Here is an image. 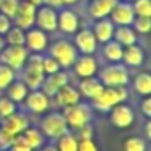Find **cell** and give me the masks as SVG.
<instances>
[{"instance_id":"obj_25","label":"cell","mask_w":151,"mask_h":151,"mask_svg":"<svg viewBox=\"0 0 151 151\" xmlns=\"http://www.w3.org/2000/svg\"><path fill=\"white\" fill-rule=\"evenodd\" d=\"M5 91H7V98H10L15 104H18V102H23L26 99L28 93H29V88L21 80H13Z\"/></svg>"},{"instance_id":"obj_17","label":"cell","mask_w":151,"mask_h":151,"mask_svg":"<svg viewBox=\"0 0 151 151\" xmlns=\"http://www.w3.org/2000/svg\"><path fill=\"white\" fill-rule=\"evenodd\" d=\"M68 81H70L68 73L63 72V70H59V72L52 73V75L44 76V81H42V85H41V91L46 93V94L52 99L54 94H55L62 86H65Z\"/></svg>"},{"instance_id":"obj_49","label":"cell","mask_w":151,"mask_h":151,"mask_svg":"<svg viewBox=\"0 0 151 151\" xmlns=\"http://www.w3.org/2000/svg\"><path fill=\"white\" fill-rule=\"evenodd\" d=\"M4 47H5V41H4V37L0 36V50L4 49Z\"/></svg>"},{"instance_id":"obj_48","label":"cell","mask_w":151,"mask_h":151,"mask_svg":"<svg viewBox=\"0 0 151 151\" xmlns=\"http://www.w3.org/2000/svg\"><path fill=\"white\" fill-rule=\"evenodd\" d=\"M75 4H78V0H62V5H65V7H70V5Z\"/></svg>"},{"instance_id":"obj_6","label":"cell","mask_w":151,"mask_h":151,"mask_svg":"<svg viewBox=\"0 0 151 151\" xmlns=\"http://www.w3.org/2000/svg\"><path fill=\"white\" fill-rule=\"evenodd\" d=\"M41 133L44 135V138H49V140L55 141L62 137L63 133L70 130L68 125L65 122L62 112H49L42 117L41 120Z\"/></svg>"},{"instance_id":"obj_21","label":"cell","mask_w":151,"mask_h":151,"mask_svg":"<svg viewBox=\"0 0 151 151\" xmlns=\"http://www.w3.org/2000/svg\"><path fill=\"white\" fill-rule=\"evenodd\" d=\"M119 0H91L88 7V15L93 20H101V18H109L112 8L115 7Z\"/></svg>"},{"instance_id":"obj_43","label":"cell","mask_w":151,"mask_h":151,"mask_svg":"<svg viewBox=\"0 0 151 151\" xmlns=\"http://www.w3.org/2000/svg\"><path fill=\"white\" fill-rule=\"evenodd\" d=\"M140 111L143 112V115L146 119L151 117V99H150V96H145V99L140 104Z\"/></svg>"},{"instance_id":"obj_1","label":"cell","mask_w":151,"mask_h":151,"mask_svg":"<svg viewBox=\"0 0 151 151\" xmlns=\"http://www.w3.org/2000/svg\"><path fill=\"white\" fill-rule=\"evenodd\" d=\"M127 98H128L127 86H114V88L104 86L102 91L91 101V107L99 112H109L114 106L125 102Z\"/></svg>"},{"instance_id":"obj_31","label":"cell","mask_w":151,"mask_h":151,"mask_svg":"<svg viewBox=\"0 0 151 151\" xmlns=\"http://www.w3.org/2000/svg\"><path fill=\"white\" fill-rule=\"evenodd\" d=\"M122 150L124 151H148V143H146L145 138L132 135V137H128L124 140Z\"/></svg>"},{"instance_id":"obj_15","label":"cell","mask_w":151,"mask_h":151,"mask_svg":"<svg viewBox=\"0 0 151 151\" xmlns=\"http://www.w3.org/2000/svg\"><path fill=\"white\" fill-rule=\"evenodd\" d=\"M73 46L76 47V50L80 54L93 55L98 50V41H96L93 31L85 28V29H78L75 33V42H73Z\"/></svg>"},{"instance_id":"obj_28","label":"cell","mask_w":151,"mask_h":151,"mask_svg":"<svg viewBox=\"0 0 151 151\" xmlns=\"http://www.w3.org/2000/svg\"><path fill=\"white\" fill-rule=\"evenodd\" d=\"M133 89L140 96H150L151 94V75L148 72H141L133 80Z\"/></svg>"},{"instance_id":"obj_23","label":"cell","mask_w":151,"mask_h":151,"mask_svg":"<svg viewBox=\"0 0 151 151\" xmlns=\"http://www.w3.org/2000/svg\"><path fill=\"white\" fill-rule=\"evenodd\" d=\"M102 83L99 81L98 76H88V78H81L78 83V91L81 96H85V98L88 99H94L96 96L99 94V93L102 91Z\"/></svg>"},{"instance_id":"obj_24","label":"cell","mask_w":151,"mask_h":151,"mask_svg":"<svg viewBox=\"0 0 151 151\" xmlns=\"http://www.w3.org/2000/svg\"><path fill=\"white\" fill-rule=\"evenodd\" d=\"M112 39L117 41L120 46L127 47V46H132V44H137L138 34L135 33V29L132 26H115Z\"/></svg>"},{"instance_id":"obj_11","label":"cell","mask_w":151,"mask_h":151,"mask_svg":"<svg viewBox=\"0 0 151 151\" xmlns=\"http://www.w3.org/2000/svg\"><path fill=\"white\" fill-rule=\"evenodd\" d=\"M109 20L115 26H132V23L135 20V12L132 8V4L119 0L115 4V7L112 8L111 15H109Z\"/></svg>"},{"instance_id":"obj_8","label":"cell","mask_w":151,"mask_h":151,"mask_svg":"<svg viewBox=\"0 0 151 151\" xmlns=\"http://www.w3.org/2000/svg\"><path fill=\"white\" fill-rule=\"evenodd\" d=\"M109 120L117 128H128L135 122V112L127 102H120L109 111Z\"/></svg>"},{"instance_id":"obj_41","label":"cell","mask_w":151,"mask_h":151,"mask_svg":"<svg viewBox=\"0 0 151 151\" xmlns=\"http://www.w3.org/2000/svg\"><path fill=\"white\" fill-rule=\"evenodd\" d=\"M15 137H12V135L5 133L2 128H0V150H10L12 143H13Z\"/></svg>"},{"instance_id":"obj_51","label":"cell","mask_w":151,"mask_h":151,"mask_svg":"<svg viewBox=\"0 0 151 151\" xmlns=\"http://www.w3.org/2000/svg\"><path fill=\"white\" fill-rule=\"evenodd\" d=\"M0 4H2V0H0Z\"/></svg>"},{"instance_id":"obj_40","label":"cell","mask_w":151,"mask_h":151,"mask_svg":"<svg viewBox=\"0 0 151 151\" xmlns=\"http://www.w3.org/2000/svg\"><path fill=\"white\" fill-rule=\"evenodd\" d=\"M78 151H99V150L94 140L88 138V140H78Z\"/></svg>"},{"instance_id":"obj_22","label":"cell","mask_w":151,"mask_h":151,"mask_svg":"<svg viewBox=\"0 0 151 151\" xmlns=\"http://www.w3.org/2000/svg\"><path fill=\"white\" fill-rule=\"evenodd\" d=\"M145 62V49L138 44L124 47L122 54V63L125 67H141Z\"/></svg>"},{"instance_id":"obj_27","label":"cell","mask_w":151,"mask_h":151,"mask_svg":"<svg viewBox=\"0 0 151 151\" xmlns=\"http://www.w3.org/2000/svg\"><path fill=\"white\" fill-rule=\"evenodd\" d=\"M104 57L109 60L111 63L114 62H122V54H124V46L117 42V41L111 39L109 42L104 44V49H102Z\"/></svg>"},{"instance_id":"obj_18","label":"cell","mask_w":151,"mask_h":151,"mask_svg":"<svg viewBox=\"0 0 151 151\" xmlns=\"http://www.w3.org/2000/svg\"><path fill=\"white\" fill-rule=\"evenodd\" d=\"M73 70H75L78 78H88V76H94L98 73V62L93 55H85V54H78L75 63H73Z\"/></svg>"},{"instance_id":"obj_44","label":"cell","mask_w":151,"mask_h":151,"mask_svg":"<svg viewBox=\"0 0 151 151\" xmlns=\"http://www.w3.org/2000/svg\"><path fill=\"white\" fill-rule=\"evenodd\" d=\"M46 5H49V7H52V8H62L63 5H62V0H46Z\"/></svg>"},{"instance_id":"obj_19","label":"cell","mask_w":151,"mask_h":151,"mask_svg":"<svg viewBox=\"0 0 151 151\" xmlns=\"http://www.w3.org/2000/svg\"><path fill=\"white\" fill-rule=\"evenodd\" d=\"M54 99H55L57 106L65 109V107H70V106H73V104L81 101V94H80L78 88H75V86H72L70 83H67L65 86H62V88L54 94Z\"/></svg>"},{"instance_id":"obj_47","label":"cell","mask_w":151,"mask_h":151,"mask_svg":"<svg viewBox=\"0 0 151 151\" xmlns=\"http://www.w3.org/2000/svg\"><path fill=\"white\" fill-rule=\"evenodd\" d=\"M145 132H146V138H151V122H146V127H145Z\"/></svg>"},{"instance_id":"obj_37","label":"cell","mask_w":151,"mask_h":151,"mask_svg":"<svg viewBox=\"0 0 151 151\" xmlns=\"http://www.w3.org/2000/svg\"><path fill=\"white\" fill-rule=\"evenodd\" d=\"M59 70H62V68H60V65L57 63V60L54 59L52 55H42V72H44V75H52V73L59 72Z\"/></svg>"},{"instance_id":"obj_42","label":"cell","mask_w":151,"mask_h":151,"mask_svg":"<svg viewBox=\"0 0 151 151\" xmlns=\"http://www.w3.org/2000/svg\"><path fill=\"white\" fill-rule=\"evenodd\" d=\"M12 26V20L8 17H5L4 13H0V36H5L8 29Z\"/></svg>"},{"instance_id":"obj_38","label":"cell","mask_w":151,"mask_h":151,"mask_svg":"<svg viewBox=\"0 0 151 151\" xmlns=\"http://www.w3.org/2000/svg\"><path fill=\"white\" fill-rule=\"evenodd\" d=\"M93 135H94V130H93L91 124H86V125H83L81 128L75 130L76 140H88V138H93Z\"/></svg>"},{"instance_id":"obj_36","label":"cell","mask_w":151,"mask_h":151,"mask_svg":"<svg viewBox=\"0 0 151 151\" xmlns=\"http://www.w3.org/2000/svg\"><path fill=\"white\" fill-rule=\"evenodd\" d=\"M15 112H17V104L7 96H0V119H5Z\"/></svg>"},{"instance_id":"obj_29","label":"cell","mask_w":151,"mask_h":151,"mask_svg":"<svg viewBox=\"0 0 151 151\" xmlns=\"http://www.w3.org/2000/svg\"><path fill=\"white\" fill-rule=\"evenodd\" d=\"M5 44L7 46H24L26 41V31L18 26H10V29L5 33Z\"/></svg>"},{"instance_id":"obj_32","label":"cell","mask_w":151,"mask_h":151,"mask_svg":"<svg viewBox=\"0 0 151 151\" xmlns=\"http://www.w3.org/2000/svg\"><path fill=\"white\" fill-rule=\"evenodd\" d=\"M13 80H17V72L0 62V91H5Z\"/></svg>"},{"instance_id":"obj_50","label":"cell","mask_w":151,"mask_h":151,"mask_svg":"<svg viewBox=\"0 0 151 151\" xmlns=\"http://www.w3.org/2000/svg\"><path fill=\"white\" fill-rule=\"evenodd\" d=\"M0 151H10V150H0Z\"/></svg>"},{"instance_id":"obj_2","label":"cell","mask_w":151,"mask_h":151,"mask_svg":"<svg viewBox=\"0 0 151 151\" xmlns=\"http://www.w3.org/2000/svg\"><path fill=\"white\" fill-rule=\"evenodd\" d=\"M98 75H99L98 78L102 83V86H109V88H114V86H127L130 83L128 68L122 62H114V63H109V65L102 67Z\"/></svg>"},{"instance_id":"obj_12","label":"cell","mask_w":151,"mask_h":151,"mask_svg":"<svg viewBox=\"0 0 151 151\" xmlns=\"http://www.w3.org/2000/svg\"><path fill=\"white\" fill-rule=\"evenodd\" d=\"M26 127H29V122H28V117L23 112H15V114L8 115L5 119H0V128L12 137L21 135Z\"/></svg>"},{"instance_id":"obj_9","label":"cell","mask_w":151,"mask_h":151,"mask_svg":"<svg viewBox=\"0 0 151 151\" xmlns=\"http://www.w3.org/2000/svg\"><path fill=\"white\" fill-rule=\"evenodd\" d=\"M36 28L42 29L44 33H55L57 31V10L49 5H41L36 8Z\"/></svg>"},{"instance_id":"obj_10","label":"cell","mask_w":151,"mask_h":151,"mask_svg":"<svg viewBox=\"0 0 151 151\" xmlns=\"http://www.w3.org/2000/svg\"><path fill=\"white\" fill-rule=\"evenodd\" d=\"M23 102H24L28 111L36 114V115L46 114L50 107V98L46 93L41 91V89H31Z\"/></svg>"},{"instance_id":"obj_35","label":"cell","mask_w":151,"mask_h":151,"mask_svg":"<svg viewBox=\"0 0 151 151\" xmlns=\"http://www.w3.org/2000/svg\"><path fill=\"white\" fill-rule=\"evenodd\" d=\"M132 28L135 29L137 34H148L151 31V18L146 17H135Z\"/></svg>"},{"instance_id":"obj_39","label":"cell","mask_w":151,"mask_h":151,"mask_svg":"<svg viewBox=\"0 0 151 151\" xmlns=\"http://www.w3.org/2000/svg\"><path fill=\"white\" fill-rule=\"evenodd\" d=\"M10 151H33V150L24 143V140L21 138V135H18V137H15L13 143H12Z\"/></svg>"},{"instance_id":"obj_3","label":"cell","mask_w":151,"mask_h":151,"mask_svg":"<svg viewBox=\"0 0 151 151\" xmlns=\"http://www.w3.org/2000/svg\"><path fill=\"white\" fill-rule=\"evenodd\" d=\"M21 81L31 89H41V85L44 81V72H42V55L41 54H29L28 60L23 68Z\"/></svg>"},{"instance_id":"obj_4","label":"cell","mask_w":151,"mask_h":151,"mask_svg":"<svg viewBox=\"0 0 151 151\" xmlns=\"http://www.w3.org/2000/svg\"><path fill=\"white\" fill-rule=\"evenodd\" d=\"M63 117H65V122L68 125V128H72L73 132L81 128L83 125L91 124L93 119V107L91 104H85V102H76V104L70 106V107L63 109Z\"/></svg>"},{"instance_id":"obj_13","label":"cell","mask_w":151,"mask_h":151,"mask_svg":"<svg viewBox=\"0 0 151 151\" xmlns=\"http://www.w3.org/2000/svg\"><path fill=\"white\" fill-rule=\"evenodd\" d=\"M34 20H36V7L33 4H29L28 0H21L20 7H18V12L13 18L15 26L28 31L34 26Z\"/></svg>"},{"instance_id":"obj_7","label":"cell","mask_w":151,"mask_h":151,"mask_svg":"<svg viewBox=\"0 0 151 151\" xmlns=\"http://www.w3.org/2000/svg\"><path fill=\"white\" fill-rule=\"evenodd\" d=\"M28 55H29V50L24 46H5L0 50V62L17 72L24 67Z\"/></svg>"},{"instance_id":"obj_45","label":"cell","mask_w":151,"mask_h":151,"mask_svg":"<svg viewBox=\"0 0 151 151\" xmlns=\"http://www.w3.org/2000/svg\"><path fill=\"white\" fill-rule=\"evenodd\" d=\"M39 150L41 151H57V146L55 145H42Z\"/></svg>"},{"instance_id":"obj_14","label":"cell","mask_w":151,"mask_h":151,"mask_svg":"<svg viewBox=\"0 0 151 151\" xmlns=\"http://www.w3.org/2000/svg\"><path fill=\"white\" fill-rule=\"evenodd\" d=\"M49 46V37L47 33H44L42 29L33 26L31 29L26 31V41H24V47H26L29 52L34 54H41L47 49Z\"/></svg>"},{"instance_id":"obj_5","label":"cell","mask_w":151,"mask_h":151,"mask_svg":"<svg viewBox=\"0 0 151 151\" xmlns=\"http://www.w3.org/2000/svg\"><path fill=\"white\" fill-rule=\"evenodd\" d=\"M49 55H52L57 60L60 68L67 70V68H72L73 67L76 57H78V50L73 46V42H70L68 39H59L50 44Z\"/></svg>"},{"instance_id":"obj_30","label":"cell","mask_w":151,"mask_h":151,"mask_svg":"<svg viewBox=\"0 0 151 151\" xmlns=\"http://www.w3.org/2000/svg\"><path fill=\"white\" fill-rule=\"evenodd\" d=\"M57 141V151H78V140H76L75 133H72V132H67V133H63L62 137L59 138Z\"/></svg>"},{"instance_id":"obj_34","label":"cell","mask_w":151,"mask_h":151,"mask_svg":"<svg viewBox=\"0 0 151 151\" xmlns=\"http://www.w3.org/2000/svg\"><path fill=\"white\" fill-rule=\"evenodd\" d=\"M132 8L135 12V17L151 18V2L150 0H133Z\"/></svg>"},{"instance_id":"obj_16","label":"cell","mask_w":151,"mask_h":151,"mask_svg":"<svg viewBox=\"0 0 151 151\" xmlns=\"http://www.w3.org/2000/svg\"><path fill=\"white\" fill-rule=\"evenodd\" d=\"M57 29L65 34H75L80 29V18L70 8H62L57 12Z\"/></svg>"},{"instance_id":"obj_26","label":"cell","mask_w":151,"mask_h":151,"mask_svg":"<svg viewBox=\"0 0 151 151\" xmlns=\"http://www.w3.org/2000/svg\"><path fill=\"white\" fill-rule=\"evenodd\" d=\"M21 138L24 140V143L31 148V150H39L44 143H46V138L44 135L41 133L39 128H34V127H26L24 132L21 133Z\"/></svg>"},{"instance_id":"obj_20","label":"cell","mask_w":151,"mask_h":151,"mask_svg":"<svg viewBox=\"0 0 151 151\" xmlns=\"http://www.w3.org/2000/svg\"><path fill=\"white\" fill-rule=\"evenodd\" d=\"M114 29L115 24L112 23L109 18H101V20H96L94 24H93V34H94L96 41L101 44H106L112 39L114 36Z\"/></svg>"},{"instance_id":"obj_33","label":"cell","mask_w":151,"mask_h":151,"mask_svg":"<svg viewBox=\"0 0 151 151\" xmlns=\"http://www.w3.org/2000/svg\"><path fill=\"white\" fill-rule=\"evenodd\" d=\"M21 0H2L0 4V13H4L5 17H8L12 21H13L15 15L18 12V7H20Z\"/></svg>"},{"instance_id":"obj_46","label":"cell","mask_w":151,"mask_h":151,"mask_svg":"<svg viewBox=\"0 0 151 151\" xmlns=\"http://www.w3.org/2000/svg\"><path fill=\"white\" fill-rule=\"evenodd\" d=\"M28 2H29V4H33L34 7H41V5H46V0H28Z\"/></svg>"}]
</instances>
